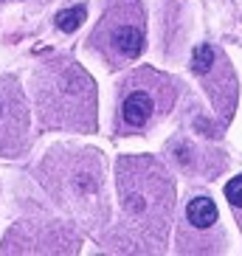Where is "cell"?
Listing matches in <instances>:
<instances>
[{
    "label": "cell",
    "instance_id": "1",
    "mask_svg": "<svg viewBox=\"0 0 242 256\" xmlns=\"http://www.w3.org/2000/svg\"><path fill=\"white\" fill-rule=\"evenodd\" d=\"M118 194L127 226L144 242L164 245L174 208V180L155 158L118 160Z\"/></svg>",
    "mask_w": 242,
    "mask_h": 256
},
{
    "label": "cell",
    "instance_id": "2",
    "mask_svg": "<svg viewBox=\"0 0 242 256\" xmlns=\"http://www.w3.org/2000/svg\"><path fill=\"white\" fill-rule=\"evenodd\" d=\"M37 102L46 124L93 130L96 124V90L93 79L79 62H48L37 79Z\"/></svg>",
    "mask_w": 242,
    "mask_h": 256
},
{
    "label": "cell",
    "instance_id": "3",
    "mask_svg": "<svg viewBox=\"0 0 242 256\" xmlns=\"http://www.w3.org/2000/svg\"><path fill=\"white\" fill-rule=\"evenodd\" d=\"M178 104V82L155 68H136L118 84V124L121 136L150 132L166 118Z\"/></svg>",
    "mask_w": 242,
    "mask_h": 256
},
{
    "label": "cell",
    "instance_id": "4",
    "mask_svg": "<svg viewBox=\"0 0 242 256\" xmlns=\"http://www.w3.org/2000/svg\"><path fill=\"white\" fill-rule=\"evenodd\" d=\"M146 46V12L141 0H110L90 34V48L110 65L136 62Z\"/></svg>",
    "mask_w": 242,
    "mask_h": 256
},
{
    "label": "cell",
    "instance_id": "5",
    "mask_svg": "<svg viewBox=\"0 0 242 256\" xmlns=\"http://www.w3.org/2000/svg\"><path fill=\"white\" fill-rule=\"evenodd\" d=\"M212 234L217 236H226L222 234V226H220V211L214 206L212 197L197 194L186 203V211H183V231H180V254H217L222 250V242L212 240Z\"/></svg>",
    "mask_w": 242,
    "mask_h": 256
},
{
    "label": "cell",
    "instance_id": "6",
    "mask_svg": "<svg viewBox=\"0 0 242 256\" xmlns=\"http://www.w3.org/2000/svg\"><path fill=\"white\" fill-rule=\"evenodd\" d=\"M28 146V104L17 79L0 76V155L17 158Z\"/></svg>",
    "mask_w": 242,
    "mask_h": 256
},
{
    "label": "cell",
    "instance_id": "7",
    "mask_svg": "<svg viewBox=\"0 0 242 256\" xmlns=\"http://www.w3.org/2000/svg\"><path fill=\"white\" fill-rule=\"evenodd\" d=\"M192 70L194 76L203 79V84H208V98L214 102L220 113H228L236 104V79L231 76L226 54L214 46H197L192 54Z\"/></svg>",
    "mask_w": 242,
    "mask_h": 256
},
{
    "label": "cell",
    "instance_id": "8",
    "mask_svg": "<svg viewBox=\"0 0 242 256\" xmlns=\"http://www.w3.org/2000/svg\"><path fill=\"white\" fill-rule=\"evenodd\" d=\"M84 17H88V8L84 6H70V8H65V12L56 14V28L70 34V31H76L84 23Z\"/></svg>",
    "mask_w": 242,
    "mask_h": 256
},
{
    "label": "cell",
    "instance_id": "9",
    "mask_svg": "<svg viewBox=\"0 0 242 256\" xmlns=\"http://www.w3.org/2000/svg\"><path fill=\"white\" fill-rule=\"evenodd\" d=\"M226 197H228V206H231V211H234V217H236V226L242 231V174H236V178H231L226 183Z\"/></svg>",
    "mask_w": 242,
    "mask_h": 256
}]
</instances>
